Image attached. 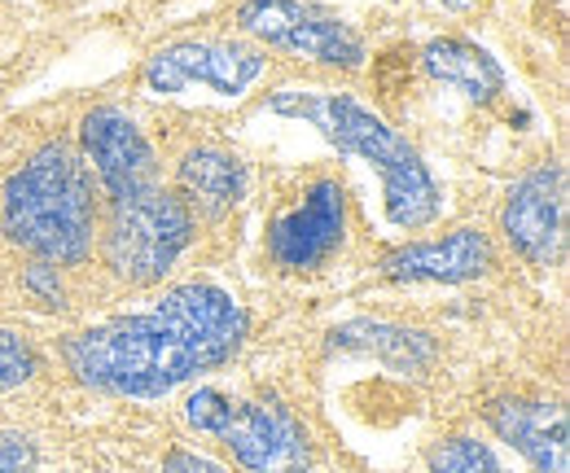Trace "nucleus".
I'll return each instance as SVG.
<instances>
[{"mask_svg": "<svg viewBox=\"0 0 570 473\" xmlns=\"http://www.w3.org/2000/svg\"><path fill=\"white\" fill-rule=\"evenodd\" d=\"M246 342L242 303L207 280L167 289L149 312L119 316L58 342L79 386L115 400H163L224 368Z\"/></svg>", "mask_w": 570, "mask_h": 473, "instance_id": "obj_1", "label": "nucleus"}, {"mask_svg": "<svg viewBox=\"0 0 570 473\" xmlns=\"http://www.w3.org/2000/svg\"><path fill=\"white\" fill-rule=\"evenodd\" d=\"M268 110L282 119H298L325 136L338 154L368 162L382 176V203L395 228H426L443 210V194L422 162L417 145L395 132L377 110H368L352 92L334 88H285L268 97Z\"/></svg>", "mask_w": 570, "mask_h": 473, "instance_id": "obj_2", "label": "nucleus"}, {"mask_svg": "<svg viewBox=\"0 0 570 473\" xmlns=\"http://www.w3.org/2000/svg\"><path fill=\"white\" fill-rule=\"evenodd\" d=\"M4 237L40 264H83L97 233V198L88 162L71 145H40L0 194Z\"/></svg>", "mask_w": 570, "mask_h": 473, "instance_id": "obj_3", "label": "nucleus"}, {"mask_svg": "<svg viewBox=\"0 0 570 473\" xmlns=\"http://www.w3.org/2000/svg\"><path fill=\"white\" fill-rule=\"evenodd\" d=\"M110 224H106V264L124 285H158L194 237V215L171 189L158 180L124 185L106 194Z\"/></svg>", "mask_w": 570, "mask_h": 473, "instance_id": "obj_4", "label": "nucleus"}, {"mask_svg": "<svg viewBox=\"0 0 570 473\" xmlns=\"http://www.w3.org/2000/svg\"><path fill=\"white\" fill-rule=\"evenodd\" d=\"M185 421L212 434L246 473H307L316 461L307 425L277 404H250L203 386L185 400Z\"/></svg>", "mask_w": 570, "mask_h": 473, "instance_id": "obj_5", "label": "nucleus"}, {"mask_svg": "<svg viewBox=\"0 0 570 473\" xmlns=\"http://www.w3.org/2000/svg\"><path fill=\"white\" fill-rule=\"evenodd\" d=\"M237 27H242V36L259 40L264 49L294 53V58H307L321 67L360 70L368 58L356 27L316 0H242Z\"/></svg>", "mask_w": 570, "mask_h": 473, "instance_id": "obj_6", "label": "nucleus"}, {"mask_svg": "<svg viewBox=\"0 0 570 473\" xmlns=\"http://www.w3.org/2000/svg\"><path fill=\"white\" fill-rule=\"evenodd\" d=\"M268 70V58L242 40H171L149 53L141 79L149 92L176 97L189 88H212L215 97H246Z\"/></svg>", "mask_w": 570, "mask_h": 473, "instance_id": "obj_7", "label": "nucleus"}, {"mask_svg": "<svg viewBox=\"0 0 570 473\" xmlns=\"http://www.w3.org/2000/svg\"><path fill=\"white\" fill-rule=\"evenodd\" d=\"M500 233L535 268H553L562 259L567 250V167L562 162H544L509 189L500 210Z\"/></svg>", "mask_w": 570, "mask_h": 473, "instance_id": "obj_8", "label": "nucleus"}, {"mask_svg": "<svg viewBox=\"0 0 570 473\" xmlns=\"http://www.w3.org/2000/svg\"><path fill=\"white\" fill-rule=\"evenodd\" d=\"M347 237V194L338 180H316L303 203L268 224V255L285 272L325 268Z\"/></svg>", "mask_w": 570, "mask_h": 473, "instance_id": "obj_9", "label": "nucleus"}, {"mask_svg": "<svg viewBox=\"0 0 570 473\" xmlns=\"http://www.w3.org/2000/svg\"><path fill=\"white\" fill-rule=\"evenodd\" d=\"M492 268H497V250L483 228H456L448 237L413 242L382 259V276L395 285H465Z\"/></svg>", "mask_w": 570, "mask_h": 473, "instance_id": "obj_10", "label": "nucleus"}, {"mask_svg": "<svg viewBox=\"0 0 570 473\" xmlns=\"http://www.w3.org/2000/svg\"><path fill=\"white\" fill-rule=\"evenodd\" d=\"M488 421L518 456H527L531 473H570L567 407L562 404L500 400L488 407Z\"/></svg>", "mask_w": 570, "mask_h": 473, "instance_id": "obj_11", "label": "nucleus"}, {"mask_svg": "<svg viewBox=\"0 0 570 473\" xmlns=\"http://www.w3.org/2000/svg\"><path fill=\"white\" fill-rule=\"evenodd\" d=\"M176 185H180V203L198 206L203 215H224L246 198V162L228 149H215V145H198L180 158L176 167Z\"/></svg>", "mask_w": 570, "mask_h": 473, "instance_id": "obj_12", "label": "nucleus"}, {"mask_svg": "<svg viewBox=\"0 0 570 473\" xmlns=\"http://www.w3.org/2000/svg\"><path fill=\"white\" fill-rule=\"evenodd\" d=\"M422 67H426L430 79L456 88L461 97H470L479 106H492L504 92V70H500L497 58L488 49L470 45V40H456V36L430 40L422 49Z\"/></svg>", "mask_w": 570, "mask_h": 473, "instance_id": "obj_13", "label": "nucleus"}, {"mask_svg": "<svg viewBox=\"0 0 570 473\" xmlns=\"http://www.w3.org/2000/svg\"><path fill=\"white\" fill-rule=\"evenodd\" d=\"M334 342L347 346V351H364V355H377L404 373H422L430 359H434V346L426 334L417 329H400V325H382V321H356V325H343L334 329Z\"/></svg>", "mask_w": 570, "mask_h": 473, "instance_id": "obj_14", "label": "nucleus"}, {"mask_svg": "<svg viewBox=\"0 0 570 473\" xmlns=\"http://www.w3.org/2000/svg\"><path fill=\"white\" fill-rule=\"evenodd\" d=\"M426 465H430V473H504L488 443H479V438H461V434L434 443L426 456Z\"/></svg>", "mask_w": 570, "mask_h": 473, "instance_id": "obj_15", "label": "nucleus"}, {"mask_svg": "<svg viewBox=\"0 0 570 473\" xmlns=\"http://www.w3.org/2000/svg\"><path fill=\"white\" fill-rule=\"evenodd\" d=\"M36 373H40L36 346L22 338V334H13V329H0V391L27 386Z\"/></svg>", "mask_w": 570, "mask_h": 473, "instance_id": "obj_16", "label": "nucleus"}, {"mask_svg": "<svg viewBox=\"0 0 570 473\" xmlns=\"http://www.w3.org/2000/svg\"><path fill=\"white\" fill-rule=\"evenodd\" d=\"M36 443L27 434H13L4 430L0 434V473H36Z\"/></svg>", "mask_w": 570, "mask_h": 473, "instance_id": "obj_17", "label": "nucleus"}, {"mask_svg": "<svg viewBox=\"0 0 570 473\" xmlns=\"http://www.w3.org/2000/svg\"><path fill=\"white\" fill-rule=\"evenodd\" d=\"M163 473H228L224 465H215L212 456L203 452H189V447H171L167 461H163Z\"/></svg>", "mask_w": 570, "mask_h": 473, "instance_id": "obj_18", "label": "nucleus"}, {"mask_svg": "<svg viewBox=\"0 0 570 473\" xmlns=\"http://www.w3.org/2000/svg\"><path fill=\"white\" fill-rule=\"evenodd\" d=\"M27 285H31L36 294H45L49 307H62V285H58V268H53V264H36V268L27 272Z\"/></svg>", "mask_w": 570, "mask_h": 473, "instance_id": "obj_19", "label": "nucleus"}, {"mask_svg": "<svg viewBox=\"0 0 570 473\" xmlns=\"http://www.w3.org/2000/svg\"><path fill=\"white\" fill-rule=\"evenodd\" d=\"M434 4H448V9H465L470 0H434Z\"/></svg>", "mask_w": 570, "mask_h": 473, "instance_id": "obj_20", "label": "nucleus"}]
</instances>
